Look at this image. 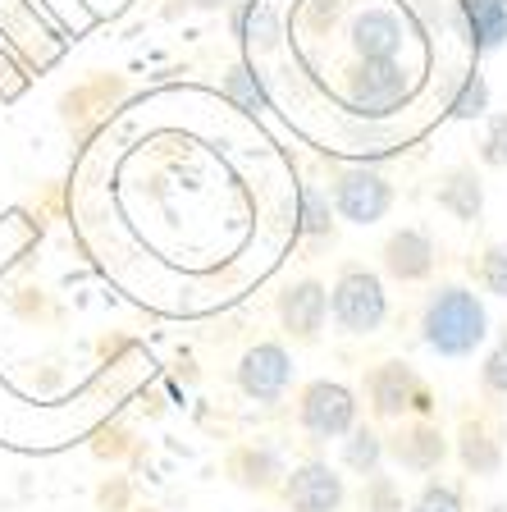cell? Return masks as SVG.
Instances as JSON below:
<instances>
[{
  "label": "cell",
  "instance_id": "cell-29",
  "mask_svg": "<svg viewBox=\"0 0 507 512\" xmlns=\"http://www.w3.org/2000/svg\"><path fill=\"white\" fill-rule=\"evenodd\" d=\"M197 10H215V5H224V0H192Z\"/></svg>",
  "mask_w": 507,
  "mask_h": 512
},
{
  "label": "cell",
  "instance_id": "cell-1",
  "mask_svg": "<svg viewBox=\"0 0 507 512\" xmlns=\"http://www.w3.org/2000/svg\"><path fill=\"white\" fill-rule=\"evenodd\" d=\"M421 339H425V348L448 357V362L476 357V348L489 339V311L476 288H466V284L434 288L421 311Z\"/></svg>",
  "mask_w": 507,
  "mask_h": 512
},
{
  "label": "cell",
  "instance_id": "cell-16",
  "mask_svg": "<svg viewBox=\"0 0 507 512\" xmlns=\"http://www.w3.org/2000/svg\"><path fill=\"white\" fill-rule=\"evenodd\" d=\"M233 32L243 37L252 51H275L279 46V14L265 5V0H243L238 10H233Z\"/></svg>",
  "mask_w": 507,
  "mask_h": 512
},
{
  "label": "cell",
  "instance_id": "cell-14",
  "mask_svg": "<svg viewBox=\"0 0 507 512\" xmlns=\"http://www.w3.org/2000/svg\"><path fill=\"white\" fill-rule=\"evenodd\" d=\"M434 202H439V211L453 215V220L476 224L480 211H485V183H480V174L471 165H453L439 179V188H434Z\"/></svg>",
  "mask_w": 507,
  "mask_h": 512
},
{
  "label": "cell",
  "instance_id": "cell-2",
  "mask_svg": "<svg viewBox=\"0 0 507 512\" xmlns=\"http://www.w3.org/2000/svg\"><path fill=\"white\" fill-rule=\"evenodd\" d=\"M412 74L398 60H357L343 74V106L352 119H389L407 106Z\"/></svg>",
  "mask_w": 507,
  "mask_h": 512
},
{
  "label": "cell",
  "instance_id": "cell-13",
  "mask_svg": "<svg viewBox=\"0 0 507 512\" xmlns=\"http://www.w3.org/2000/svg\"><path fill=\"white\" fill-rule=\"evenodd\" d=\"M453 19L476 55H489L507 42V0H457Z\"/></svg>",
  "mask_w": 507,
  "mask_h": 512
},
{
  "label": "cell",
  "instance_id": "cell-21",
  "mask_svg": "<svg viewBox=\"0 0 507 512\" xmlns=\"http://www.w3.org/2000/svg\"><path fill=\"white\" fill-rule=\"evenodd\" d=\"M343 147L361 151V156H384V151H393V128H384V119H348Z\"/></svg>",
  "mask_w": 507,
  "mask_h": 512
},
{
  "label": "cell",
  "instance_id": "cell-9",
  "mask_svg": "<svg viewBox=\"0 0 507 512\" xmlns=\"http://www.w3.org/2000/svg\"><path fill=\"white\" fill-rule=\"evenodd\" d=\"M380 261H384V275L398 279V284H425L434 275V266H439V247H434V238L425 229L402 224V229H393L384 238Z\"/></svg>",
  "mask_w": 507,
  "mask_h": 512
},
{
  "label": "cell",
  "instance_id": "cell-7",
  "mask_svg": "<svg viewBox=\"0 0 507 512\" xmlns=\"http://www.w3.org/2000/svg\"><path fill=\"white\" fill-rule=\"evenodd\" d=\"M348 46L357 60H398L407 46V19L393 5H361L348 19Z\"/></svg>",
  "mask_w": 507,
  "mask_h": 512
},
{
  "label": "cell",
  "instance_id": "cell-4",
  "mask_svg": "<svg viewBox=\"0 0 507 512\" xmlns=\"http://www.w3.org/2000/svg\"><path fill=\"white\" fill-rule=\"evenodd\" d=\"M297 421L316 444L343 439L357 426V394L338 380H311L302 389V398H297Z\"/></svg>",
  "mask_w": 507,
  "mask_h": 512
},
{
  "label": "cell",
  "instance_id": "cell-17",
  "mask_svg": "<svg viewBox=\"0 0 507 512\" xmlns=\"http://www.w3.org/2000/svg\"><path fill=\"white\" fill-rule=\"evenodd\" d=\"M297 229L307 238H334V206L320 183H302L297 188Z\"/></svg>",
  "mask_w": 507,
  "mask_h": 512
},
{
  "label": "cell",
  "instance_id": "cell-10",
  "mask_svg": "<svg viewBox=\"0 0 507 512\" xmlns=\"http://www.w3.org/2000/svg\"><path fill=\"white\" fill-rule=\"evenodd\" d=\"M284 499L293 512H338L348 499V485L329 462H302V467L288 471Z\"/></svg>",
  "mask_w": 507,
  "mask_h": 512
},
{
  "label": "cell",
  "instance_id": "cell-24",
  "mask_svg": "<svg viewBox=\"0 0 507 512\" xmlns=\"http://www.w3.org/2000/svg\"><path fill=\"white\" fill-rule=\"evenodd\" d=\"M480 384H485L489 394L507 398V330L498 334V343L485 352V362H480Z\"/></svg>",
  "mask_w": 507,
  "mask_h": 512
},
{
  "label": "cell",
  "instance_id": "cell-12",
  "mask_svg": "<svg viewBox=\"0 0 507 512\" xmlns=\"http://www.w3.org/2000/svg\"><path fill=\"white\" fill-rule=\"evenodd\" d=\"M384 458H393L402 471H421V476H430V471L444 467L448 439H444V430L430 426V421H412V426H402L398 435L384 439Z\"/></svg>",
  "mask_w": 507,
  "mask_h": 512
},
{
  "label": "cell",
  "instance_id": "cell-27",
  "mask_svg": "<svg viewBox=\"0 0 507 512\" xmlns=\"http://www.w3.org/2000/svg\"><path fill=\"white\" fill-rule=\"evenodd\" d=\"M238 471H243V485H256V490H265V485H270V480L279 476V458L275 453H247L243 462H238Z\"/></svg>",
  "mask_w": 507,
  "mask_h": 512
},
{
  "label": "cell",
  "instance_id": "cell-19",
  "mask_svg": "<svg viewBox=\"0 0 507 512\" xmlns=\"http://www.w3.org/2000/svg\"><path fill=\"white\" fill-rule=\"evenodd\" d=\"M224 96L238 110H270V92H265V83L256 78L252 64H233L229 74H224Z\"/></svg>",
  "mask_w": 507,
  "mask_h": 512
},
{
  "label": "cell",
  "instance_id": "cell-8",
  "mask_svg": "<svg viewBox=\"0 0 507 512\" xmlns=\"http://www.w3.org/2000/svg\"><path fill=\"white\" fill-rule=\"evenodd\" d=\"M293 384V357H288L284 343H256L243 352L238 362V389H243L252 403H279Z\"/></svg>",
  "mask_w": 507,
  "mask_h": 512
},
{
  "label": "cell",
  "instance_id": "cell-20",
  "mask_svg": "<svg viewBox=\"0 0 507 512\" xmlns=\"http://www.w3.org/2000/svg\"><path fill=\"white\" fill-rule=\"evenodd\" d=\"M448 115H453V119H485L489 115V83H485V74H480V69L462 74L457 92L448 96Z\"/></svg>",
  "mask_w": 507,
  "mask_h": 512
},
{
  "label": "cell",
  "instance_id": "cell-6",
  "mask_svg": "<svg viewBox=\"0 0 507 512\" xmlns=\"http://www.w3.org/2000/svg\"><path fill=\"white\" fill-rule=\"evenodd\" d=\"M366 398L370 412L384 421H402V412H434V398L425 389V380L407 362H380L366 375Z\"/></svg>",
  "mask_w": 507,
  "mask_h": 512
},
{
  "label": "cell",
  "instance_id": "cell-3",
  "mask_svg": "<svg viewBox=\"0 0 507 512\" xmlns=\"http://www.w3.org/2000/svg\"><path fill=\"white\" fill-rule=\"evenodd\" d=\"M329 320L338 325V334H375L389 320V293L384 279L366 266H343L329 288Z\"/></svg>",
  "mask_w": 507,
  "mask_h": 512
},
{
  "label": "cell",
  "instance_id": "cell-15",
  "mask_svg": "<svg viewBox=\"0 0 507 512\" xmlns=\"http://www.w3.org/2000/svg\"><path fill=\"white\" fill-rule=\"evenodd\" d=\"M457 458L471 476H494L503 467V430L489 426V421H462L457 430Z\"/></svg>",
  "mask_w": 507,
  "mask_h": 512
},
{
  "label": "cell",
  "instance_id": "cell-5",
  "mask_svg": "<svg viewBox=\"0 0 507 512\" xmlns=\"http://www.w3.org/2000/svg\"><path fill=\"white\" fill-rule=\"evenodd\" d=\"M334 215H343L348 224H380L393 211V183L380 170H366V165H343L334 174Z\"/></svg>",
  "mask_w": 507,
  "mask_h": 512
},
{
  "label": "cell",
  "instance_id": "cell-26",
  "mask_svg": "<svg viewBox=\"0 0 507 512\" xmlns=\"http://www.w3.org/2000/svg\"><path fill=\"white\" fill-rule=\"evenodd\" d=\"M366 512H402V490L393 485V476L384 471L366 476Z\"/></svg>",
  "mask_w": 507,
  "mask_h": 512
},
{
  "label": "cell",
  "instance_id": "cell-30",
  "mask_svg": "<svg viewBox=\"0 0 507 512\" xmlns=\"http://www.w3.org/2000/svg\"><path fill=\"white\" fill-rule=\"evenodd\" d=\"M485 512H507V503H503V499H498V503H489V508H485Z\"/></svg>",
  "mask_w": 507,
  "mask_h": 512
},
{
  "label": "cell",
  "instance_id": "cell-25",
  "mask_svg": "<svg viewBox=\"0 0 507 512\" xmlns=\"http://www.w3.org/2000/svg\"><path fill=\"white\" fill-rule=\"evenodd\" d=\"M407 512H466L462 508V494L453 490V485H444V480H430L421 494L412 499V508Z\"/></svg>",
  "mask_w": 507,
  "mask_h": 512
},
{
  "label": "cell",
  "instance_id": "cell-11",
  "mask_svg": "<svg viewBox=\"0 0 507 512\" xmlns=\"http://www.w3.org/2000/svg\"><path fill=\"white\" fill-rule=\"evenodd\" d=\"M279 320L297 343H316L329 320V288L320 279H297L279 293Z\"/></svg>",
  "mask_w": 507,
  "mask_h": 512
},
{
  "label": "cell",
  "instance_id": "cell-28",
  "mask_svg": "<svg viewBox=\"0 0 507 512\" xmlns=\"http://www.w3.org/2000/svg\"><path fill=\"white\" fill-rule=\"evenodd\" d=\"M338 14H343V0H307V28L311 32L334 28Z\"/></svg>",
  "mask_w": 507,
  "mask_h": 512
},
{
  "label": "cell",
  "instance_id": "cell-18",
  "mask_svg": "<svg viewBox=\"0 0 507 512\" xmlns=\"http://www.w3.org/2000/svg\"><path fill=\"white\" fill-rule=\"evenodd\" d=\"M343 467L357 471V476H375L384 467V435H375L366 426H352L343 435Z\"/></svg>",
  "mask_w": 507,
  "mask_h": 512
},
{
  "label": "cell",
  "instance_id": "cell-22",
  "mask_svg": "<svg viewBox=\"0 0 507 512\" xmlns=\"http://www.w3.org/2000/svg\"><path fill=\"white\" fill-rule=\"evenodd\" d=\"M471 275H476V284L485 288V293L507 298V243H489L485 252L471 261Z\"/></svg>",
  "mask_w": 507,
  "mask_h": 512
},
{
  "label": "cell",
  "instance_id": "cell-23",
  "mask_svg": "<svg viewBox=\"0 0 507 512\" xmlns=\"http://www.w3.org/2000/svg\"><path fill=\"white\" fill-rule=\"evenodd\" d=\"M480 165H489V170H507V110L485 115V133H480Z\"/></svg>",
  "mask_w": 507,
  "mask_h": 512
}]
</instances>
